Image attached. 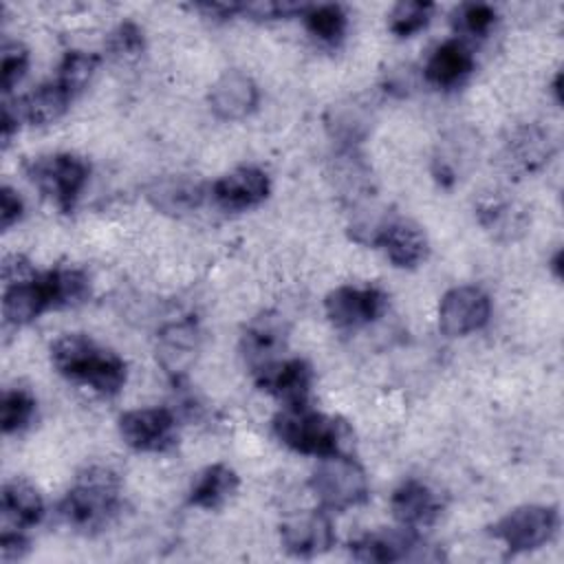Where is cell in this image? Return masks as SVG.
Returning a JSON list of instances; mask_svg holds the SVG:
<instances>
[{"label": "cell", "mask_w": 564, "mask_h": 564, "mask_svg": "<svg viewBox=\"0 0 564 564\" xmlns=\"http://www.w3.org/2000/svg\"><path fill=\"white\" fill-rule=\"evenodd\" d=\"M26 549H29V542L22 535V531H11V529L2 531V535H0V557H2V562H13V560L22 557L26 553Z\"/></svg>", "instance_id": "37"}, {"label": "cell", "mask_w": 564, "mask_h": 564, "mask_svg": "<svg viewBox=\"0 0 564 564\" xmlns=\"http://www.w3.org/2000/svg\"><path fill=\"white\" fill-rule=\"evenodd\" d=\"M198 348V333L192 322H178L167 326L161 333L159 348H156V359L161 366L178 377L187 370V366L194 361V352Z\"/></svg>", "instance_id": "24"}, {"label": "cell", "mask_w": 564, "mask_h": 564, "mask_svg": "<svg viewBox=\"0 0 564 564\" xmlns=\"http://www.w3.org/2000/svg\"><path fill=\"white\" fill-rule=\"evenodd\" d=\"M119 434L137 452H165L176 443V421L165 408H139L119 416Z\"/></svg>", "instance_id": "7"}, {"label": "cell", "mask_w": 564, "mask_h": 564, "mask_svg": "<svg viewBox=\"0 0 564 564\" xmlns=\"http://www.w3.org/2000/svg\"><path fill=\"white\" fill-rule=\"evenodd\" d=\"M258 106V86L240 70L223 73L209 90V108L218 119L236 121Z\"/></svg>", "instance_id": "15"}, {"label": "cell", "mask_w": 564, "mask_h": 564, "mask_svg": "<svg viewBox=\"0 0 564 564\" xmlns=\"http://www.w3.org/2000/svg\"><path fill=\"white\" fill-rule=\"evenodd\" d=\"M480 223L491 229L496 236L513 238L516 231H522L524 227V212L509 200H491L480 207Z\"/></svg>", "instance_id": "30"}, {"label": "cell", "mask_w": 564, "mask_h": 564, "mask_svg": "<svg viewBox=\"0 0 564 564\" xmlns=\"http://www.w3.org/2000/svg\"><path fill=\"white\" fill-rule=\"evenodd\" d=\"M24 212V205H22V198L11 189V187H2L0 189V227L2 229H9L13 223L20 220Z\"/></svg>", "instance_id": "36"}, {"label": "cell", "mask_w": 564, "mask_h": 564, "mask_svg": "<svg viewBox=\"0 0 564 564\" xmlns=\"http://www.w3.org/2000/svg\"><path fill=\"white\" fill-rule=\"evenodd\" d=\"M119 476L110 467L93 465L77 474L75 485L59 502V516L82 533L104 529L119 509Z\"/></svg>", "instance_id": "2"}, {"label": "cell", "mask_w": 564, "mask_h": 564, "mask_svg": "<svg viewBox=\"0 0 564 564\" xmlns=\"http://www.w3.org/2000/svg\"><path fill=\"white\" fill-rule=\"evenodd\" d=\"M434 4L425 0H405L390 11V31L399 37H410L421 31L432 18Z\"/></svg>", "instance_id": "32"}, {"label": "cell", "mask_w": 564, "mask_h": 564, "mask_svg": "<svg viewBox=\"0 0 564 564\" xmlns=\"http://www.w3.org/2000/svg\"><path fill=\"white\" fill-rule=\"evenodd\" d=\"M286 341L284 319L275 313H262L251 319L242 333V357L251 366L253 375L273 361Z\"/></svg>", "instance_id": "14"}, {"label": "cell", "mask_w": 564, "mask_h": 564, "mask_svg": "<svg viewBox=\"0 0 564 564\" xmlns=\"http://www.w3.org/2000/svg\"><path fill=\"white\" fill-rule=\"evenodd\" d=\"M425 544L416 538L414 529H386L366 533L359 540L350 542V553L359 562H399L416 560L423 555Z\"/></svg>", "instance_id": "11"}, {"label": "cell", "mask_w": 564, "mask_h": 564, "mask_svg": "<svg viewBox=\"0 0 564 564\" xmlns=\"http://www.w3.org/2000/svg\"><path fill=\"white\" fill-rule=\"evenodd\" d=\"M88 163L75 154H46L26 165L31 183L46 194L62 212H70L88 181Z\"/></svg>", "instance_id": "5"}, {"label": "cell", "mask_w": 564, "mask_h": 564, "mask_svg": "<svg viewBox=\"0 0 564 564\" xmlns=\"http://www.w3.org/2000/svg\"><path fill=\"white\" fill-rule=\"evenodd\" d=\"M29 66V53L20 42H4L0 53V86L2 93H11L13 86L24 77Z\"/></svg>", "instance_id": "35"}, {"label": "cell", "mask_w": 564, "mask_h": 564, "mask_svg": "<svg viewBox=\"0 0 564 564\" xmlns=\"http://www.w3.org/2000/svg\"><path fill=\"white\" fill-rule=\"evenodd\" d=\"M390 509L401 527L419 529L434 522L441 511V502L436 494L421 480H405L394 489Z\"/></svg>", "instance_id": "16"}, {"label": "cell", "mask_w": 564, "mask_h": 564, "mask_svg": "<svg viewBox=\"0 0 564 564\" xmlns=\"http://www.w3.org/2000/svg\"><path fill=\"white\" fill-rule=\"evenodd\" d=\"M106 48L115 59H134L143 51V31L134 22H121L106 40Z\"/></svg>", "instance_id": "34"}, {"label": "cell", "mask_w": 564, "mask_h": 564, "mask_svg": "<svg viewBox=\"0 0 564 564\" xmlns=\"http://www.w3.org/2000/svg\"><path fill=\"white\" fill-rule=\"evenodd\" d=\"M557 529V511L542 505H524L500 518L491 533L502 540L511 553L533 551L549 542Z\"/></svg>", "instance_id": "6"}, {"label": "cell", "mask_w": 564, "mask_h": 564, "mask_svg": "<svg viewBox=\"0 0 564 564\" xmlns=\"http://www.w3.org/2000/svg\"><path fill=\"white\" fill-rule=\"evenodd\" d=\"M324 306L337 328H359L383 313L386 295L377 286H339L326 295Z\"/></svg>", "instance_id": "9"}, {"label": "cell", "mask_w": 564, "mask_h": 564, "mask_svg": "<svg viewBox=\"0 0 564 564\" xmlns=\"http://www.w3.org/2000/svg\"><path fill=\"white\" fill-rule=\"evenodd\" d=\"M553 154V141L540 126H520L505 143V161L511 172L527 174L542 167Z\"/></svg>", "instance_id": "18"}, {"label": "cell", "mask_w": 564, "mask_h": 564, "mask_svg": "<svg viewBox=\"0 0 564 564\" xmlns=\"http://www.w3.org/2000/svg\"><path fill=\"white\" fill-rule=\"evenodd\" d=\"M474 68V55L460 40H447L434 48L425 64V79L438 88L458 86Z\"/></svg>", "instance_id": "21"}, {"label": "cell", "mask_w": 564, "mask_h": 564, "mask_svg": "<svg viewBox=\"0 0 564 564\" xmlns=\"http://www.w3.org/2000/svg\"><path fill=\"white\" fill-rule=\"evenodd\" d=\"M51 361L59 375L84 383L99 394H117L126 383L123 359L82 333H68L53 341Z\"/></svg>", "instance_id": "1"}, {"label": "cell", "mask_w": 564, "mask_h": 564, "mask_svg": "<svg viewBox=\"0 0 564 564\" xmlns=\"http://www.w3.org/2000/svg\"><path fill=\"white\" fill-rule=\"evenodd\" d=\"M145 196L159 212L183 216L200 207L205 192H203V185L196 183L194 178L170 174V176L154 178L145 187Z\"/></svg>", "instance_id": "19"}, {"label": "cell", "mask_w": 564, "mask_h": 564, "mask_svg": "<svg viewBox=\"0 0 564 564\" xmlns=\"http://www.w3.org/2000/svg\"><path fill=\"white\" fill-rule=\"evenodd\" d=\"M311 379L313 372L304 359H278L271 366L256 372L258 386L278 397L286 408L306 405Z\"/></svg>", "instance_id": "12"}, {"label": "cell", "mask_w": 564, "mask_h": 564, "mask_svg": "<svg viewBox=\"0 0 564 564\" xmlns=\"http://www.w3.org/2000/svg\"><path fill=\"white\" fill-rule=\"evenodd\" d=\"M44 282L48 289L51 306H75L84 302L90 293L88 275L79 269H53L44 273Z\"/></svg>", "instance_id": "27"}, {"label": "cell", "mask_w": 564, "mask_h": 564, "mask_svg": "<svg viewBox=\"0 0 564 564\" xmlns=\"http://www.w3.org/2000/svg\"><path fill=\"white\" fill-rule=\"evenodd\" d=\"M494 24H496V9L482 2L460 4L454 13V26L460 33H467L474 37H485Z\"/></svg>", "instance_id": "33"}, {"label": "cell", "mask_w": 564, "mask_h": 564, "mask_svg": "<svg viewBox=\"0 0 564 564\" xmlns=\"http://www.w3.org/2000/svg\"><path fill=\"white\" fill-rule=\"evenodd\" d=\"M377 245L386 251L390 262L401 269L416 267L427 256V238L423 229L416 223L403 218H390Z\"/></svg>", "instance_id": "17"}, {"label": "cell", "mask_w": 564, "mask_h": 564, "mask_svg": "<svg viewBox=\"0 0 564 564\" xmlns=\"http://www.w3.org/2000/svg\"><path fill=\"white\" fill-rule=\"evenodd\" d=\"M280 540L291 555L308 557L328 551L333 546L335 533L324 509H308L291 513L282 520Z\"/></svg>", "instance_id": "10"}, {"label": "cell", "mask_w": 564, "mask_h": 564, "mask_svg": "<svg viewBox=\"0 0 564 564\" xmlns=\"http://www.w3.org/2000/svg\"><path fill=\"white\" fill-rule=\"evenodd\" d=\"M44 308H51V297L48 289L42 275H31L26 280L13 282L4 286V297H2V313L9 324H29L33 322Z\"/></svg>", "instance_id": "20"}, {"label": "cell", "mask_w": 564, "mask_h": 564, "mask_svg": "<svg viewBox=\"0 0 564 564\" xmlns=\"http://www.w3.org/2000/svg\"><path fill=\"white\" fill-rule=\"evenodd\" d=\"M308 487L322 509L328 511H344L366 502L368 498V478L364 467L341 452L322 456Z\"/></svg>", "instance_id": "4"}, {"label": "cell", "mask_w": 564, "mask_h": 564, "mask_svg": "<svg viewBox=\"0 0 564 564\" xmlns=\"http://www.w3.org/2000/svg\"><path fill=\"white\" fill-rule=\"evenodd\" d=\"M275 436L291 449L300 454L328 456L341 452V443L346 438V427L319 412L300 408H284L273 419Z\"/></svg>", "instance_id": "3"}, {"label": "cell", "mask_w": 564, "mask_h": 564, "mask_svg": "<svg viewBox=\"0 0 564 564\" xmlns=\"http://www.w3.org/2000/svg\"><path fill=\"white\" fill-rule=\"evenodd\" d=\"M326 128L333 139H337L346 150L359 143L370 128V108L359 99H350L330 108L326 117Z\"/></svg>", "instance_id": "25"}, {"label": "cell", "mask_w": 564, "mask_h": 564, "mask_svg": "<svg viewBox=\"0 0 564 564\" xmlns=\"http://www.w3.org/2000/svg\"><path fill=\"white\" fill-rule=\"evenodd\" d=\"M412 70L410 68H399V70H392L390 77L386 79V90L390 93H397V95H408L410 93V86H412Z\"/></svg>", "instance_id": "38"}, {"label": "cell", "mask_w": 564, "mask_h": 564, "mask_svg": "<svg viewBox=\"0 0 564 564\" xmlns=\"http://www.w3.org/2000/svg\"><path fill=\"white\" fill-rule=\"evenodd\" d=\"M238 489V476L227 465H212L198 474L189 489V502L203 509L220 507Z\"/></svg>", "instance_id": "26"}, {"label": "cell", "mask_w": 564, "mask_h": 564, "mask_svg": "<svg viewBox=\"0 0 564 564\" xmlns=\"http://www.w3.org/2000/svg\"><path fill=\"white\" fill-rule=\"evenodd\" d=\"M212 196L227 212L256 207L269 196V176L260 167H238L212 185Z\"/></svg>", "instance_id": "13"}, {"label": "cell", "mask_w": 564, "mask_h": 564, "mask_svg": "<svg viewBox=\"0 0 564 564\" xmlns=\"http://www.w3.org/2000/svg\"><path fill=\"white\" fill-rule=\"evenodd\" d=\"M35 414V399L26 390H7L0 401V425L2 432L11 434L31 423Z\"/></svg>", "instance_id": "31"}, {"label": "cell", "mask_w": 564, "mask_h": 564, "mask_svg": "<svg viewBox=\"0 0 564 564\" xmlns=\"http://www.w3.org/2000/svg\"><path fill=\"white\" fill-rule=\"evenodd\" d=\"M491 313V300L480 286L449 289L438 304V326L447 337H460L482 328Z\"/></svg>", "instance_id": "8"}, {"label": "cell", "mask_w": 564, "mask_h": 564, "mask_svg": "<svg viewBox=\"0 0 564 564\" xmlns=\"http://www.w3.org/2000/svg\"><path fill=\"white\" fill-rule=\"evenodd\" d=\"M99 57L95 53L88 51H68L64 53L59 66H57V77L55 82L62 84L70 97H75L77 93H82L88 82L93 79L95 70H97Z\"/></svg>", "instance_id": "29"}, {"label": "cell", "mask_w": 564, "mask_h": 564, "mask_svg": "<svg viewBox=\"0 0 564 564\" xmlns=\"http://www.w3.org/2000/svg\"><path fill=\"white\" fill-rule=\"evenodd\" d=\"M70 99H73L70 93L53 79V82L40 84L35 90H31L20 101H15V110L22 121L46 126L57 121L66 112Z\"/></svg>", "instance_id": "23"}, {"label": "cell", "mask_w": 564, "mask_h": 564, "mask_svg": "<svg viewBox=\"0 0 564 564\" xmlns=\"http://www.w3.org/2000/svg\"><path fill=\"white\" fill-rule=\"evenodd\" d=\"M2 531H22L26 527H33L40 522L44 513V502L35 487H31L24 480H11L2 487Z\"/></svg>", "instance_id": "22"}, {"label": "cell", "mask_w": 564, "mask_h": 564, "mask_svg": "<svg viewBox=\"0 0 564 564\" xmlns=\"http://www.w3.org/2000/svg\"><path fill=\"white\" fill-rule=\"evenodd\" d=\"M304 24L315 40L335 46L346 33L348 18L339 4H308L304 11Z\"/></svg>", "instance_id": "28"}]
</instances>
